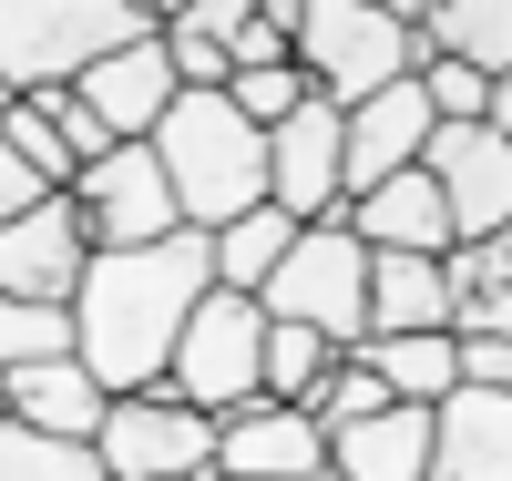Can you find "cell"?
I'll use <instances>...</instances> for the list:
<instances>
[{"instance_id": "obj_17", "label": "cell", "mask_w": 512, "mask_h": 481, "mask_svg": "<svg viewBox=\"0 0 512 481\" xmlns=\"http://www.w3.org/2000/svg\"><path fill=\"white\" fill-rule=\"evenodd\" d=\"M410 11V31H420V52H441V62H461V72H482L492 93L512 82V0H400Z\"/></svg>"}, {"instance_id": "obj_35", "label": "cell", "mask_w": 512, "mask_h": 481, "mask_svg": "<svg viewBox=\"0 0 512 481\" xmlns=\"http://www.w3.org/2000/svg\"><path fill=\"white\" fill-rule=\"evenodd\" d=\"M492 123H502V134H512V82H502V93H492Z\"/></svg>"}, {"instance_id": "obj_10", "label": "cell", "mask_w": 512, "mask_h": 481, "mask_svg": "<svg viewBox=\"0 0 512 481\" xmlns=\"http://www.w3.org/2000/svg\"><path fill=\"white\" fill-rule=\"evenodd\" d=\"M420 174H431L441 205H451V246H482V236L512 226V134L502 123H441Z\"/></svg>"}, {"instance_id": "obj_21", "label": "cell", "mask_w": 512, "mask_h": 481, "mask_svg": "<svg viewBox=\"0 0 512 481\" xmlns=\"http://www.w3.org/2000/svg\"><path fill=\"white\" fill-rule=\"evenodd\" d=\"M441 277H451V338H512V226L482 246H451Z\"/></svg>"}, {"instance_id": "obj_6", "label": "cell", "mask_w": 512, "mask_h": 481, "mask_svg": "<svg viewBox=\"0 0 512 481\" xmlns=\"http://www.w3.org/2000/svg\"><path fill=\"white\" fill-rule=\"evenodd\" d=\"M164 389L195 400L216 430L246 420V410H267V308L236 297V287H216V297L195 308V328H185V348H175V369H164Z\"/></svg>"}, {"instance_id": "obj_29", "label": "cell", "mask_w": 512, "mask_h": 481, "mask_svg": "<svg viewBox=\"0 0 512 481\" xmlns=\"http://www.w3.org/2000/svg\"><path fill=\"white\" fill-rule=\"evenodd\" d=\"M226 103L256 123V134H277V123L308 103V72H297V62H277V72H236V82H226Z\"/></svg>"}, {"instance_id": "obj_9", "label": "cell", "mask_w": 512, "mask_h": 481, "mask_svg": "<svg viewBox=\"0 0 512 481\" xmlns=\"http://www.w3.org/2000/svg\"><path fill=\"white\" fill-rule=\"evenodd\" d=\"M267 205L297 215V226L349 215V113H338V103L308 93V103L267 134Z\"/></svg>"}, {"instance_id": "obj_14", "label": "cell", "mask_w": 512, "mask_h": 481, "mask_svg": "<svg viewBox=\"0 0 512 481\" xmlns=\"http://www.w3.org/2000/svg\"><path fill=\"white\" fill-rule=\"evenodd\" d=\"M328 471V430L308 410H246L216 430V481H318Z\"/></svg>"}, {"instance_id": "obj_36", "label": "cell", "mask_w": 512, "mask_h": 481, "mask_svg": "<svg viewBox=\"0 0 512 481\" xmlns=\"http://www.w3.org/2000/svg\"><path fill=\"white\" fill-rule=\"evenodd\" d=\"M0 420H11V400H0Z\"/></svg>"}, {"instance_id": "obj_23", "label": "cell", "mask_w": 512, "mask_h": 481, "mask_svg": "<svg viewBox=\"0 0 512 481\" xmlns=\"http://www.w3.org/2000/svg\"><path fill=\"white\" fill-rule=\"evenodd\" d=\"M308 236L297 215H277V205H256V215H236V226L216 236V287H236V297H256L277 267H287V246Z\"/></svg>"}, {"instance_id": "obj_13", "label": "cell", "mask_w": 512, "mask_h": 481, "mask_svg": "<svg viewBox=\"0 0 512 481\" xmlns=\"http://www.w3.org/2000/svg\"><path fill=\"white\" fill-rule=\"evenodd\" d=\"M431 134H441V113H431V93H420V72L390 82L379 103H359L349 113V205L379 195L390 174H410L420 154H431Z\"/></svg>"}, {"instance_id": "obj_4", "label": "cell", "mask_w": 512, "mask_h": 481, "mask_svg": "<svg viewBox=\"0 0 512 481\" xmlns=\"http://www.w3.org/2000/svg\"><path fill=\"white\" fill-rule=\"evenodd\" d=\"M297 72H308L318 103L359 113L420 72V31H410V11H379V0H308L297 11Z\"/></svg>"}, {"instance_id": "obj_20", "label": "cell", "mask_w": 512, "mask_h": 481, "mask_svg": "<svg viewBox=\"0 0 512 481\" xmlns=\"http://www.w3.org/2000/svg\"><path fill=\"white\" fill-rule=\"evenodd\" d=\"M451 328L441 256H369V338H431Z\"/></svg>"}, {"instance_id": "obj_1", "label": "cell", "mask_w": 512, "mask_h": 481, "mask_svg": "<svg viewBox=\"0 0 512 481\" xmlns=\"http://www.w3.org/2000/svg\"><path fill=\"white\" fill-rule=\"evenodd\" d=\"M205 297H216V236H195V226L164 236V246L93 256L82 287H72V359L103 379V400L164 389V369H175Z\"/></svg>"}, {"instance_id": "obj_7", "label": "cell", "mask_w": 512, "mask_h": 481, "mask_svg": "<svg viewBox=\"0 0 512 481\" xmlns=\"http://www.w3.org/2000/svg\"><path fill=\"white\" fill-rule=\"evenodd\" d=\"M93 451H103V481H216V420L175 389H134L103 410Z\"/></svg>"}, {"instance_id": "obj_24", "label": "cell", "mask_w": 512, "mask_h": 481, "mask_svg": "<svg viewBox=\"0 0 512 481\" xmlns=\"http://www.w3.org/2000/svg\"><path fill=\"white\" fill-rule=\"evenodd\" d=\"M0 481H103V451H93V441H52V430L0 420Z\"/></svg>"}, {"instance_id": "obj_25", "label": "cell", "mask_w": 512, "mask_h": 481, "mask_svg": "<svg viewBox=\"0 0 512 481\" xmlns=\"http://www.w3.org/2000/svg\"><path fill=\"white\" fill-rule=\"evenodd\" d=\"M338 369V348L318 338V328H287V318H267V400L277 410H308V389Z\"/></svg>"}, {"instance_id": "obj_11", "label": "cell", "mask_w": 512, "mask_h": 481, "mask_svg": "<svg viewBox=\"0 0 512 481\" xmlns=\"http://www.w3.org/2000/svg\"><path fill=\"white\" fill-rule=\"evenodd\" d=\"M82 267H93V236H82L72 195L31 205L21 226H0V297H21V308H72Z\"/></svg>"}, {"instance_id": "obj_15", "label": "cell", "mask_w": 512, "mask_h": 481, "mask_svg": "<svg viewBox=\"0 0 512 481\" xmlns=\"http://www.w3.org/2000/svg\"><path fill=\"white\" fill-rule=\"evenodd\" d=\"M431 481H512V400L451 389L431 410Z\"/></svg>"}, {"instance_id": "obj_33", "label": "cell", "mask_w": 512, "mask_h": 481, "mask_svg": "<svg viewBox=\"0 0 512 481\" xmlns=\"http://www.w3.org/2000/svg\"><path fill=\"white\" fill-rule=\"evenodd\" d=\"M31 205H52V185H41V174L11 154V134H0V226H21Z\"/></svg>"}, {"instance_id": "obj_8", "label": "cell", "mask_w": 512, "mask_h": 481, "mask_svg": "<svg viewBox=\"0 0 512 481\" xmlns=\"http://www.w3.org/2000/svg\"><path fill=\"white\" fill-rule=\"evenodd\" d=\"M72 215H82V236H93V256H123V246H164V236H185L175 185H164L154 144H113L103 164H82Z\"/></svg>"}, {"instance_id": "obj_3", "label": "cell", "mask_w": 512, "mask_h": 481, "mask_svg": "<svg viewBox=\"0 0 512 481\" xmlns=\"http://www.w3.org/2000/svg\"><path fill=\"white\" fill-rule=\"evenodd\" d=\"M154 31H164V11H134V0H0V82L21 103H52L93 62L134 52Z\"/></svg>"}, {"instance_id": "obj_2", "label": "cell", "mask_w": 512, "mask_h": 481, "mask_svg": "<svg viewBox=\"0 0 512 481\" xmlns=\"http://www.w3.org/2000/svg\"><path fill=\"white\" fill-rule=\"evenodd\" d=\"M154 164L175 185V215L195 236H226L236 215L267 205V134L226 103V93H185L175 113L154 123Z\"/></svg>"}, {"instance_id": "obj_19", "label": "cell", "mask_w": 512, "mask_h": 481, "mask_svg": "<svg viewBox=\"0 0 512 481\" xmlns=\"http://www.w3.org/2000/svg\"><path fill=\"white\" fill-rule=\"evenodd\" d=\"M328 471H338V481H431V410L390 400L379 420L338 430V441H328Z\"/></svg>"}, {"instance_id": "obj_28", "label": "cell", "mask_w": 512, "mask_h": 481, "mask_svg": "<svg viewBox=\"0 0 512 481\" xmlns=\"http://www.w3.org/2000/svg\"><path fill=\"white\" fill-rule=\"evenodd\" d=\"M0 134H11V154H21L41 185H52V195H72V185H82V164H72V144H62V123L41 113V103H21L11 123H0Z\"/></svg>"}, {"instance_id": "obj_22", "label": "cell", "mask_w": 512, "mask_h": 481, "mask_svg": "<svg viewBox=\"0 0 512 481\" xmlns=\"http://www.w3.org/2000/svg\"><path fill=\"white\" fill-rule=\"evenodd\" d=\"M359 359L390 379V400H410V410H441L461 389V338L451 328H431V338H369Z\"/></svg>"}, {"instance_id": "obj_27", "label": "cell", "mask_w": 512, "mask_h": 481, "mask_svg": "<svg viewBox=\"0 0 512 481\" xmlns=\"http://www.w3.org/2000/svg\"><path fill=\"white\" fill-rule=\"evenodd\" d=\"M379 410H390V379H379L369 359H338V369L308 389V420L328 430V441H338V430H359V420H379Z\"/></svg>"}, {"instance_id": "obj_30", "label": "cell", "mask_w": 512, "mask_h": 481, "mask_svg": "<svg viewBox=\"0 0 512 481\" xmlns=\"http://www.w3.org/2000/svg\"><path fill=\"white\" fill-rule=\"evenodd\" d=\"M164 62H175L185 93H226V82H236V62H226V52H216V41H205L185 11H164Z\"/></svg>"}, {"instance_id": "obj_34", "label": "cell", "mask_w": 512, "mask_h": 481, "mask_svg": "<svg viewBox=\"0 0 512 481\" xmlns=\"http://www.w3.org/2000/svg\"><path fill=\"white\" fill-rule=\"evenodd\" d=\"M461 389H502L512 400V338H461Z\"/></svg>"}, {"instance_id": "obj_31", "label": "cell", "mask_w": 512, "mask_h": 481, "mask_svg": "<svg viewBox=\"0 0 512 481\" xmlns=\"http://www.w3.org/2000/svg\"><path fill=\"white\" fill-rule=\"evenodd\" d=\"M420 93H431L441 123H492V82L461 72V62H441V52H420Z\"/></svg>"}, {"instance_id": "obj_12", "label": "cell", "mask_w": 512, "mask_h": 481, "mask_svg": "<svg viewBox=\"0 0 512 481\" xmlns=\"http://www.w3.org/2000/svg\"><path fill=\"white\" fill-rule=\"evenodd\" d=\"M82 103H93V123L113 144H154V123L185 103V82H175V62H164V31L154 41H134V52H113V62H93L72 82Z\"/></svg>"}, {"instance_id": "obj_5", "label": "cell", "mask_w": 512, "mask_h": 481, "mask_svg": "<svg viewBox=\"0 0 512 481\" xmlns=\"http://www.w3.org/2000/svg\"><path fill=\"white\" fill-rule=\"evenodd\" d=\"M256 308L287 318V328H318L338 359H359L369 348V246L349 236V215H328L287 246V267L256 287Z\"/></svg>"}, {"instance_id": "obj_16", "label": "cell", "mask_w": 512, "mask_h": 481, "mask_svg": "<svg viewBox=\"0 0 512 481\" xmlns=\"http://www.w3.org/2000/svg\"><path fill=\"white\" fill-rule=\"evenodd\" d=\"M349 236L369 246V256H451V205H441V185L431 174H390L379 195H359L349 205Z\"/></svg>"}, {"instance_id": "obj_26", "label": "cell", "mask_w": 512, "mask_h": 481, "mask_svg": "<svg viewBox=\"0 0 512 481\" xmlns=\"http://www.w3.org/2000/svg\"><path fill=\"white\" fill-rule=\"evenodd\" d=\"M41 359H72V308H21V297H0V379H21Z\"/></svg>"}, {"instance_id": "obj_18", "label": "cell", "mask_w": 512, "mask_h": 481, "mask_svg": "<svg viewBox=\"0 0 512 481\" xmlns=\"http://www.w3.org/2000/svg\"><path fill=\"white\" fill-rule=\"evenodd\" d=\"M0 400H11V420L21 430H52V441H93L103 430V379L82 369V359H41V369H21V379H0Z\"/></svg>"}, {"instance_id": "obj_32", "label": "cell", "mask_w": 512, "mask_h": 481, "mask_svg": "<svg viewBox=\"0 0 512 481\" xmlns=\"http://www.w3.org/2000/svg\"><path fill=\"white\" fill-rule=\"evenodd\" d=\"M41 113L62 123V144H72V164H103V154H113V134H103V123H93V103H82V93H52V103H41Z\"/></svg>"}]
</instances>
